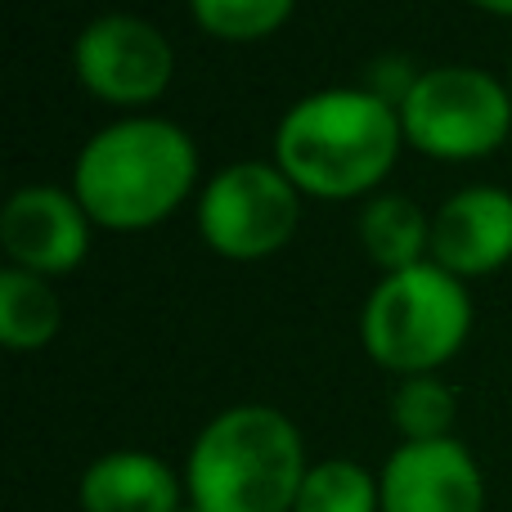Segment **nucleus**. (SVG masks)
Here are the masks:
<instances>
[{"label":"nucleus","mask_w":512,"mask_h":512,"mask_svg":"<svg viewBox=\"0 0 512 512\" xmlns=\"http://www.w3.org/2000/svg\"><path fill=\"white\" fill-rule=\"evenodd\" d=\"M405 131L391 99L369 86H324L292 99L274 122L270 162L319 203H364L382 194L405 153Z\"/></svg>","instance_id":"nucleus-1"},{"label":"nucleus","mask_w":512,"mask_h":512,"mask_svg":"<svg viewBox=\"0 0 512 512\" xmlns=\"http://www.w3.org/2000/svg\"><path fill=\"white\" fill-rule=\"evenodd\" d=\"M68 189L95 230L144 234L171 221L203 189V153L180 122L131 113L86 135L72 158Z\"/></svg>","instance_id":"nucleus-2"},{"label":"nucleus","mask_w":512,"mask_h":512,"mask_svg":"<svg viewBox=\"0 0 512 512\" xmlns=\"http://www.w3.org/2000/svg\"><path fill=\"white\" fill-rule=\"evenodd\" d=\"M310 468L306 436L283 409L243 400L198 427L185 495L198 512H292Z\"/></svg>","instance_id":"nucleus-3"},{"label":"nucleus","mask_w":512,"mask_h":512,"mask_svg":"<svg viewBox=\"0 0 512 512\" xmlns=\"http://www.w3.org/2000/svg\"><path fill=\"white\" fill-rule=\"evenodd\" d=\"M472 292L463 279L423 261L414 270L382 274L360 306V346L391 378L441 373L472 337Z\"/></svg>","instance_id":"nucleus-4"},{"label":"nucleus","mask_w":512,"mask_h":512,"mask_svg":"<svg viewBox=\"0 0 512 512\" xmlns=\"http://www.w3.org/2000/svg\"><path fill=\"white\" fill-rule=\"evenodd\" d=\"M405 144L436 162H481L512 140V90L481 63H432L396 104Z\"/></svg>","instance_id":"nucleus-5"},{"label":"nucleus","mask_w":512,"mask_h":512,"mask_svg":"<svg viewBox=\"0 0 512 512\" xmlns=\"http://www.w3.org/2000/svg\"><path fill=\"white\" fill-rule=\"evenodd\" d=\"M301 203L288 176L270 158H239L203 180L194 203V230L221 261H270L297 239Z\"/></svg>","instance_id":"nucleus-6"},{"label":"nucleus","mask_w":512,"mask_h":512,"mask_svg":"<svg viewBox=\"0 0 512 512\" xmlns=\"http://www.w3.org/2000/svg\"><path fill=\"white\" fill-rule=\"evenodd\" d=\"M72 77L113 113H149L176 81V45L153 18L131 9L95 14L72 36Z\"/></svg>","instance_id":"nucleus-7"},{"label":"nucleus","mask_w":512,"mask_h":512,"mask_svg":"<svg viewBox=\"0 0 512 512\" xmlns=\"http://www.w3.org/2000/svg\"><path fill=\"white\" fill-rule=\"evenodd\" d=\"M95 239V221L63 185H18L0 207V252L5 265L41 279L81 270Z\"/></svg>","instance_id":"nucleus-8"},{"label":"nucleus","mask_w":512,"mask_h":512,"mask_svg":"<svg viewBox=\"0 0 512 512\" xmlns=\"http://www.w3.org/2000/svg\"><path fill=\"white\" fill-rule=\"evenodd\" d=\"M382 512H486L477 454L450 441H400L378 468Z\"/></svg>","instance_id":"nucleus-9"},{"label":"nucleus","mask_w":512,"mask_h":512,"mask_svg":"<svg viewBox=\"0 0 512 512\" xmlns=\"http://www.w3.org/2000/svg\"><path fill=\"white\" fill-rule=\"evenodd\" d=\"M432 261L463 283L490 279L512 265V189H454L432 212Z\"/></svg>","instance_id":"nucleus-10"},{"label":"nucleus","mask_w":512,"mask_h":512,"mask_svg":"<svg viewBox=\"0 0 512 512\" xmlns=\"http://www.w3.org/2000/svg\"><path fill=\"white\" fill-rule=\"evenodd\" d=\"M185 504V472L153 450H108L77 481L81 512H180Z\"/></svg>","instance_id":"nucleus-11"},{"label":"nucleus","mask_w":512,"mask_h":512,"mask_svg":"<svg viewBox=\"0 0 512 512\" xmlns=\"http://www.w3.org/2000/svg\"><path fill=\"white\" fill-rule=\"evenodd\" d=\"M355 239L364 256L378 265V274H400L432 261V216L409 194H373L360 203L355 216Z\"/></svg>","instance_id":"nucleus-12"},{"label":"nucleus","mask_w":512,"mask_h":512,"mask_svg":"<svg viewBox=\"0 0 512 512\" xmlns=\"http://www.w3.org/2000/svg\"><path fill=\"white\" fill-rule=\"evenodd\" d=\"M63 333V297L54 279L5 265L0 270V342L14 355H36Z\"/></svg>","instance_id":"nucleus-13"},{"label":"nucleus","mask_w":512,"mask_h":512,"mask_svg":"<svg viewBox=\"0 0 512 512\" xmlns=\"http://www.w3.org/2000/svg\"><path fill=\"white\" fill-rule=\"evenodd\" d=\"M292 512H382L378 472H369L346 454L310 459Z\"/></svg>","instance_id":"nucleus-14"},{"label":"nucleus","mask_w":512,"mask_h":512,"mask_svg":"<svg viewBox=\"0 0 512 512\" xmlns=\"http://www.w3.org/2000/svg\"><path fill=\"white\" fill-rule=\"evenodd\" d=\"M387 414L400 441H450L454 423H459V396L441 373L400 378L396 391H391Z\"/></svg>","instance_id":"nucleus-15"},{"label":"nucleus","mask_w":512,"mask_h":512,"mask_svg":"<svg viewBox=\"0 0 512 512\" xmlns=\"http://www.w3.org/2000/svg\"><path fill=\"white\" fill-rule=\"evenodd\" d=\"M297 14V0H189V18L203 36L225 45H256L279 36Z\"/></svg>","instance_id":"nucleus-16"},{"label":"nucleus","mask_w":512,"mask_h":512,"mask_svg":"<svg viewBox=\"0 0 512 512\" xmlns=\"http://www.w3.org/2000/svg\"><path fill=\"white\" fill-rule=\"evenodd\" d=\"M468 5L490 18H512V0H468Z\"/></svg>","instance_id":"nucleus-17"},{"label":"nucleus","mask_w":512,"mask_h":512,"mask_svg":"<svg viewBox=\"0 0 512 512\" xmlns=\"http://www.w3.org/2000/svg\"><path fill=\"white\" fill-rule=\"evenodd\" d=\"M180 512H198V508H194V504H185V508H180Z\"/></svg>","instance_id":"nucleus-18"},{"label":"nucleus","mask_w":512,"mask_h":512,"mask_svg":"<svg viewBox=\"0 0 512 512\" xmlns=\"http://www.w3.org/2000/svg\"><path fill=\"white\" fill-rule=\"evenodd\" d=\"M508 90H512V68H508Z\"/></svg>","instance_id":"nucleus-19"}]
</instances>
